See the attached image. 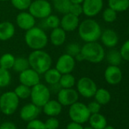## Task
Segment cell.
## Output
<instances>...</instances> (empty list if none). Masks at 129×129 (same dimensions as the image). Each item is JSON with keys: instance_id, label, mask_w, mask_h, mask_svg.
<instances>
[{"instance_id": "9c48e42d", "label": "cell", "mask_w": 129, "mask_h": 129, "mask_svg": "<svg viewBox=\"0 0 129 129\" xmlns=\"http://www.w3.org/2000/svg\"><path fill=\"white\" fill-rule=\"evenodd\" d=\"M77 91L84 98H91L94 96L97 86L95 81L88 77H82L76 82Z\"/></svg>"}, {"instance_id": "52a82bcc", "label": "cell", "mask_w": 129, "mask_h": 129, "mask_svg": "<svg viewBox=\"0 0 129 129\" xmlns=\"http://www.w3.org/2000/svg\"><path fill=\"white\" fill-rule=\"evenodd\" d=\"M28 12L36 19L43 20L52 14V6L48 0H34L31 2Z\"/></svg>"}, {"instance_id": "f1b7e54d", "label": "cell", "mask_w": 129, "mask_h": 129, "mask_svg": "<svg viewBox=\"0 0 129 129\" xmlns=\"http://www.w3.org/2000/svg\"><path fill=\"white\" fill-rule=\"evenodd\" d=\"M15 61V57L13 54L9 52L4 53L0 57V67L7 70H10L13 68Z\"/></svg>"}, {"instance_id": "83f0119b", "label": "cell", "mask_w": 129, "mask_h": 129, "mask_svg": "<svg viewBox=\"0 0 129 129\" xmlns=\"http://www.w3.org/2000/svg\"><path fill=\"white\" fill-rule=\"evenodd\" d=\"M106 61H108V63L110 64V66H118L119 64L121 63V55L119 51H118L117 49H111L109 50L107 54L105 55Z\"/></svg>"}, {"instance_id": "e575fe53", "label": "cell", "mask_w": 129, "mask_h": 129, "mask_svg": "<svg viewBox=\"0 0 129 129\" xmlns=\"http://www.w3.org/2000/svg\"><path fill=\"white\" fill-rule=\"evenodd\" d=\"M117 18V12L111 8L106 9L103 12V19L106 23H112Z\"/></svg>"}, {"instance_id": "5bb4252c", "label": "cell", "mask_w": 129, "mask_h": 129, "mask_svg": "<svg viewBox=\"0 0 129 129\" xmlns=\"http://www.w3.org/2000/svg\"><path fill=\"white\" fill-rule=\"evenodd\" d=\"M15 22L20 29L27 31L36 25V18L29 12L22 11L17 15Z\"/></svg>"}, {"instance_id": "681fc988", "label": "cell", "mask_w": 129, "mask_h": 129, "mask_svg": "<svg viewBox=\"0 0 129 129\" xmlns=\"http://www.w3.org/2000/svg\"><path fill=\"white\" fill-rule=\"evenodd\" d=\"M127 31H128V34H129V25H128V27H127Z\"/></svg>"}, {"instance_id": "c3c4849f", "label": "cell", "mask_w": 129, "mask_h": 129, "mask_svg": "<svg viewBox=\"0 0 129 129\" xmlns=\"http://www.w3.org/2000/svg\"><path fill=\"white\" fill-rule=\"evenodd\" d=\"M9 1V0H0V2H7Z\"/></svg>"}, {"instance_id": "ac0fdd59", "label": "cell", "mask_w": 129, "mask_h": 129, "mask_svg": "<svg viewBox=\"0 0 129 129\" xmlns=\"http://www.w3.org/2000/svg\"><path fill=\"white\" fill-rule=\"evenodd\" d=\"M100 39L102 43L107 48H113L118 43V36L112 29H106L102 31Z\"/></svg>"}, {"instance_id": "816d5d0a", "label": "cell", "mask_w": 129, "mask_h": 129, "mask_svg": "<svg viewBox=\"0 0 129 129\" xmlns=\"http://www.w3.org/2000/svg\"><path fill=\"white\" fill-rule=\"evenodd\" d=\"M0 112H1V109H0Z\"/></svg>"}, {"instance_id": "7bdbcfd3", "label": "cell", "mask_w": 129, "mask_h": 129, "mask_svg": "<svg viewBox=\"0 0 129 129\" xmlns=\"http://www.w3.org/2000/svg\"><path fill=\"white\" fill-rule=\"evenodd\" d=\"M84 127L82 126L81 124L75 122V121H72L69 123L66 126V129H83Z\"/></svg>"}, {"instance_id": "d590c367", "label": "cell", "mask_w": 129, "mask_h": 129, "mask_svg": "<svg viewBox=\"0 0 129 129\" xmlns=\"http://www.w3.org/2000/svg\"><path fill=\"white\" fill-rule=\"evenodd\" d=\"M81 51V46L78 43H70L66 47V53L75 57Z\"/></svg>"}, {"instance_id": "60d3db41", "label": "cell", "mask_w": 129, "mask_h": 129, "mask_svg": "<svg viewBox=\"0 0 129 129\" xmlns=\"http://www.w3.org/2000/svg\"><path fill=\"white\" fill-rule=\"evenodd\" d=\"M87 106V108L89 109V112H90V114H94V113H98L100 112V109H101V105L97 103L96 100L90 102Z\"/></svg>"}, {"instance_id": "f6af8a7d", "label": "cell", "mask_w": 129, "mask_h": 129, "mask_svg": "<svg viewBox=\"0 0 129 129\" xmlns=\"http://www.w3.org/2000/svg\"><path fill=\"white\" fill-rule=\"evenodd\" d=\"M72 4H82L84 0H70Z\"/></svg>"}, {"instance_id": "7a4b0ae2", "label": "cell", "mask_w": 129, "mask_h": 129, "mask_svg": "<svg viewBox=\"0 0 129 129\" xmlns=\"http://www.w3.org/2000/svg\"><path fill=\"white\" fill-rule=\"evenodd\" d=\"M78 31L80 38L85 43L97 41L100 40L102 34L99 23L90 18L80 22Z\"/></svg>"}, {"instance_id": "d6a6232c", "label": "cell", "mask_w": 129, "mask_h": 129, "mask_svg": "<svg viewBox=\"0 0 129 129\" xmlns=\"http://www.w3.org/2000/svg\"><path fill=\"white\" fill-rule=\"evenodd\" d=\"M12 81V75L9 70L0 67V87H8Z\"/></svg>"}, {"instance_id": "f546056e", "label": "cell", "mask_w": 129, "mask_h": 129, "mask_svg": "<svg viewBox=\"0 0 129 129\" xmlns=\"http://www.w3.org/2000/svg\"><path fill=\"white\" fill-rule=\"evenodd\" d=\"M30 68V64L27 58H24L22 56L15 58V61L13 66V69L15 72L21 73L23 71Z\"/></svg>"}, {"instance_id": "44dd1931", "label": "cell", "mask_w": 129, "mask_h": 129, "mask_svg": "<svg viewBox=\"0 0 129 129\" xmlns=\"http://www.w3.org/2000/svg\"><path fill=\"white\" fill-rule=\"evenodd\" d=\"M43 110L45 115L49 117H56L62 111V106L58 100H49L43 106Z\"/></svg>"}, {"instance_id": "5b68a950", "label": "cell", "mask_w": 129, "mask_h": 129, "mask_svg": "<svg viewBox=\"0 0 129 129\" xmlns=\"http://www.w3.org/2000/svg\"><path fill=\"white\" fill-rule=\"evenodd\" d=\"M19 98L14 91H7L0 96L1 112L6 115H13L18 108Z\"/></svg>"}, {"instance_id": "4316f807", "label": "cell", "mask_w": 129, "mask_h": 129, "mask_svg": "<svg viewBox=\"0 0 129 129\" xmlns=\"http://www.w3.org/2000/svg\"><path fill=\"white\" fill-rule=\"evenodd\" d=\"M58 84L61 88H73L76 84V79L72 73L62 74Z\"/></svg>"}, {"instance_id": "8992f818", "label": "cell", "mask_w": 129, "mask_h": 129, "mask_svg": "<svg viewBox=\"0 0 129 129\" xmlns=\"http://www.w3.org/2000/svg\"><path fill=\"white\" fill-rule=\"evenodd\" d=\"M51 92L46 85L39 83L31 87L30 100L31 103L39 107H43L50 100Z\"/></svg>"}, {"instance_id": "6da1fadb", "label": "cell", "mask_w": 129, "mask_h": 129, "mask_svg": "<svg viewBox=\"0 0 129 129\" xmlns=\"http://www.w3.org/2000/svg\"><path fill=\"white\" fill-rule=\"evenodd\" d=\"M30 68L40 75H43L52 67V59L51 55L43 49L32 50L27 57Z\"/></svg>"}, {"instance_id": "ab89813d", "label": "cell", "mask_w": 129, "mask_h": 129, "mask_svg": "<svg viewBox=\"0 0 129 129\" xmlns=\"http://www.w3.org/2000/svg\"><path fill=\"white\" fill-rule=\"evenodd\" d=\"M72 15L75 16H81L83 14V8L82 4H72L69 9V12Z\"/></svg>"}, {"instance_id": "8d00e7d4", "label": "cell", "mask_w": 129, "mask_h": 129, "mask_svg": "<svg viewBox=\"0 0 129 129\" xmlns=\"http://www.w3.org/2000/svg\"><path fill=\"white\" fill-rule=\"evenodd\" d=\"M27 129H46L43 121L39 119H34L28 121L27 124Z\"/></svg>"}, {"instance_id": "3957f363", "label": "cell", "mask_w": 129, "mask_h": 129, "mask_svg": "<svg viewBox=\"0 0 129 129\" xmlns=\"http://www.w3.org/2000/svg\"><path fill=\"white\" fill-rule=\"evenodd\" d=\"M24 41L32 50L43 49L49 43V37L42 27L34 26L25 31Z\"/></svg>"}, {"instance_id": "4fadbf2b", "label": "cell", "mask_w": 129, "mask_h": 129, "mask_svg": "<svg viewBox=\"0 0 129 129\" xmlns=\"http://www.w3.org/2000/svg\"><path fill=\"white\" fill-rule=\"evenodd\" d=\"M40 75L37 73L35 70L29 68L22 72L19 73V81L21 84L26 85L27 87H32L36 84L40 83Z\"/></svg>"}, {"instance_id": "7402d4cb", "label": "cell", "mask_w": 129, "mask_h": 129, "mask_svg": "<svg viewBox=\"0 0 129 129\" xmlns=\"http://www.w3.org/2000/svg\"><path fill=\"white\" fill-rule=\"evenodd\" d=\"M88 121L90 125L94 129H103L107 125V120L106 117L100 112L91 114Z\"/></svg>"}, {"instance_id": "4dcf8cb0", "label": "cell", "mask_w": 129, "mask_h": 129, "mask_svg": "<svg viewBox=\"0 0 129 129\" xmlns=\"http://www.w3.org/2000/svg\"><path fill=\"white\" fill-rule=\"evenodd\" d=\"M43 24L44 25V27L52 30L54 28L60 27V18L55 15L51 14L46 18L43 19Z\"/></svg>"}, {"instance_id": "7dc6e473", "label": "cell", "mask_w": 129, "mask_h": 129, "mask_svg": "<svg viewBox=\"0 0 129 129\" xmlns=\"http://www.w3.org/2000/svg\"><path fill=\"white\" fill-rule=\"evenodd\" d=\"M83 129H94V128H93L91 126H90V127H84Z\"/></svg>"}, {"instance_id": "cb8c5ba5", "label": "cell", "mask_w": 129, "mask_h": 129, "mask_svg": "<svg viewBox=\"0 0 129 129\" xmlns=\"http://www.w3.org/2000/svg\"><path fill=\"white\" fill-rule=\"evenodd\" d=\"M43 75L45 81L49 85H53L58 83L61 74L55 68H50L43 74Z\"/></svg>"}, {"instance_id": "2e32d148", "label": "cell", "mask_w": 129, "mask_h": 129, "mask_svg": "<svg viewBox=\"0 0 129 129\" xmlns=\"http://www.w3.org/2000/svg\"><path fill=\"white\" fill-rule=\"evenodd\" d=\"M104 78L110 85H116L122 80V72L118 66H109L104 72Z\"/></svg>"}, {"instance_id": "ba28073f", "label": "cell", "mask_w": 129, "mask_h": 129, "mask_svg": "<svg viewBox=\"0 0 129 129\" xmlns=\"http://www.w3.org/2000/svg\"><path fill=\"white\" fill-rule=\"evenodd\" d=\"M69 115L72 121L82 124L88 121L91 114L86 104L78 101L69 106Z\"/></svg>"}, {"instance_id": "b9f144b4", "label": "cell", "mask_w": 129, "mask_h": 129, "mask_svg": "<svg viewBox=\"0 0 129 129\" xmlns=\"http://www.w3.org/2000/svg\"><path fill=\"white\" fill-rule=\"evenodd\" d=\"M0 129H17V127L12 121H5L0 124Z\"/></svg>"}, {"instance_id": "d4e9b609", "label": "cell", "mask_w": 129, "mask_h": 129, "mask_svg": "<svg viewBox=\"0 0 129 129\" xmlns=\"http://www.w3.org/2000/svg\"><path fill=\"white\" fill-rule=\"evenodd\" d=\"M108 5L116 12H123L129 9V0H108Z\"/></svg>"}, {"instance_id": "9a60e30c", "label": "cell", "mask_w": 129, "mask_h": 129, "mask_svg": "<svg viewBox=\"0 0 129 129\" xmlns=\"http://www.w3.org/2000/svg\"><path fill=\"white\" fill-rule=\"evenodd\" d=\"M80 24L79 17L70 12L64 14L60 18V27L66 32H72L78 29Z\"/></svg>"}, {"instance_id": "e0dca14e", "label": "cell", "mask_w": 129, "mask_h": 129, "mask_svg": "<svg viewBox=\"0 0 129 129\" xmlns=\"http://www.w3.org/2000/svg\"><path fill=\"white\" fill-rule=\"evenodd\" d=\"M40 112V107L33 103L24 105L20 110V117L24 121H30L37 118Z\"/></svg>"}, {"instance_id": "7c38bea8", "label": "cell", "mask_w": 129, "mask_h": 129, "mask_svg": "<svg viewBox=\"0 0 129 129\" xmlns=\"http://www.w3.org/2000/svg\"><path fill=\"white\" fill-rule=\"evenodd\" d=\"M83 14L88 18L96 16L103 8V0H84Z\"/></svg>"}, {"instance_id": "8fae6325", "label": "cell", "mask_w": 129, "mask_h": 129, "mask_svg": "<svg viewBox=\"0 0 129 129\" xmlns=\"http://www.w3.org/2000/svg\"><path fill=\"white\" fill-rule=\"evenodd\" d=\"M78 99L79 93L74 88H61L57 93V100L62 106H70Z\"/></svg>"}, {"instance_id": "f35d334b", "label": "cell", "mask_w": 129, "mask_h": 129, "mask_svg": "<svg viewBox=\"0 0 129 129\" xmlns=\"http://www.w3.org/2000/svg\"><path fill=\"white\" fill-rule=\"evenodd\" d=\"M44 124L46 129H58L59 127V121L55 117H49Z\"/></svg>"}, {"instance_id": "603a6c76", "label": "cell", "mask_w": 129, "mask_h": 129, "mask_svg": "<svg viewBox=\"0 0 129 129\" xmlns=\"http://www.w3.org/2000/svg\"><path fill=\"white\" fill-rule=\"evenodd\" d=\"M52 9L60 14H66L69 12L72 5L70 0H51Z\"/></svg>"}, {"instance_id": "277c9868", "label": "cell", "mask_w": 129, "mask_h": 129, "mask_svg": "<svg viewBox=\"0 0 129 129\" xmlns=\"http://www.w3.org/2000/svg\"><path fill=\"white\" fill-rule=\"evenodd\" d=\"M81 52L84 56V61L93 64L100 63L105 58L106 55L104 48L97 41L86 43L81 46Z\"/></svg>"}, {"instance_id": "74e56055", "label": "cell", "mask_w": 129, "mask_h": 129, "mask_svg": "<svg viewBox=\"0 0 129 129\" xmlns=\"http://www.w3.org/2000/svg\"><path fill=\"white\" fill-rule=\"evenodd\" d=\"M122 59L129 61V39L127 40L121 46L119 50Z\"/></svg>"}, {"instance_id": "d6986e66", "label": "cell", "mask_w": 129, "mask_h": 129, "mask_svg": "<svg viewBox=\"0 0 129 129\" xmlns=\"http://www.w3.org/2000/svg\"><path fill=\"white\" fill-rule=\"evenodd\" d=\"M66 34L67 32L64 31L61 27H58L52 30L49 40L53 46H60L66 41Z\"/></svg>"}, {"instance_id": "1f68e13d", "label": "cell", "mask_w": 129, "mask_h": 129, "mask_svg": "<svg viewBox=\"0 0 129 129\" xmlns=\"http://www.w3.org/2000/svg\"><path fill=\"white\" fill-rule=\"evenodd\" d=\"M14 92L19 99L25 100V99H27L30 96L31 87H27L26 85H24L22 84H20L18 86H17L15 87Z\"/></svg>"}, {"instance_id": "bcb514c9", "label": "cell", "mask_w": 129, "mask_h": 129, "mask_svg": "<svg viewBox=\"0 0 129 129\" xmlns=\"http://www.w3.org/2000/svg\"><path fill=\"white\" fill-rule=\"evenodd\" d=\"M103 129H115V127H113L111 126V125H106Z\"/></svg>"}, {"instance_id": "f907efd6", "label": "cell", "mask_w": 129, "mask_h": 129, "mask_svg": "<svg viewBox=\"0 0 129 129\" xmlns=\"http://www.w3.org/2000/svg\"><path fill=\"white\" fill-rule=\"evenodd\" d=\"M0 96H1V87H0Z\"/></svg>"}, {"instance_id": "30bf717a", "label": "cell", "mask_w": 129, "mask_h": 129, "mask_svg": "<svg viewBox=\"0 0 129 129\" xmlns=\"http://www.w3.org/2000/svg\"><path fill=\"white\" fill-rule=\"evenodd\" d=\"M75 66L76 61L75 57L67 53H64L58 58L55 68L62 75L72 73L75 70Z\"/></svg>"}, {"instance_id": "ee69618b", "label": "cell", "mask_w": 129, "mask_h": 129, "mask_svg": "<svg viewBox=\"0 0 129 129\" xmlns=\"http://www.w3.org/2000/svg\"><path fill=\"white\" fill-rule=\"evenodd\" d=\"M75 61H84V56H83V55L81 54V52H80L79 54H78V55L75 57Z\"/></svg>"}, {"instance_id": "484cf974", "label": "cell", "mask_w": 129, "mask_h": 129, "mask_svg": "<svg viewBox=\"0 0 129 129\" xmlns=\"http://www.w3.org/2000/svg\"><path fill=\"white\" fill-rule=\"evenodd\" d=\"M93 96L95 98V100L101 106L106 105L111 100V94L109 90L105 88H97Z\"/></svg>"}, {"instance_id": "836d02e7", "label": "cell", "mask_w": 129, "mask_h": 129, "mask_svg": "<svg viewBox=\"0 0 129 129\" xmlns=\"http://www.w3.org/2000/svg\"><path fill=\"white\" fill-rule=\"evenodd\" d=\"M10 2L15 9L22 12L28 10L32 0H10Z\"/></svg>"}, {"instance_id": "ffe728a7", "label": "cell", "mask_w": 129, "mask_h": 129, "mask_svg": "<svg viewBox=\"0 0 129 129\" xmlns=\"http://www.w3.org/2000/svg\"><path fill=\"white\" fill-rule=\"evenodd\" d=\"M15 34V27L11 21L0 23V40L7 41L11 40Z\"/></svg>"}]
</instances>
